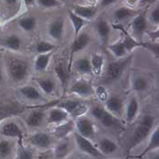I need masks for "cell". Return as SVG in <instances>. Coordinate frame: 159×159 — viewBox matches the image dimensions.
<instances>
[{
	"instance_id": "obj_1",
	"label": "cell",
	"mask_w": 159,
	"mask_h": 159,
	"mask_svg": "<svg viewBox=\"0 0 159 159\" xmlns=\"http://www.w3.org/2000/svg\"><path fill=\"white\" fill-rule=\"evenodd\" d=\"M157 121V116L153 115H146L142 117L139 124L136 125L134 130V133L131 138V142L129 145L128 153H130L133 149L142 144L147 138L151 135L153 129H155Z\"/></svg>"
},
{
	"instance_id": "obj_2",
	"label": "cell",
	"mask_w": 159,
	"mask_h": 159,
	"mask_svg": "<svg viewBox=\"0 0 159 159\" xmlns=\"http://www.w3.org/2000/svg\"><path fill=\"white\" fill-rule=\"evenodd\" d=\"M88 111L90 113L91 117L100 123L104 127L113 128V127L121 126V122L119 118L113 116L102 106H99V105L94 106Z\"/></svg>"
},
{
	"instance_id": "obj_3",
	"label": "cell",
	"mask_w": 159,
	"mask_h": 159,
	"mask_svg": "<svg viewBox=\"0 0 159 159\" xmlns=\"http://www.w3.org/2000/svg\"><path fill=\"white\" fill-rule=\"evenodd\" d=\"M7 72L12 81L21 83L29 75V65L24 59L12 57L7 64Z\"/></svg>"
},
{
	"instance_id": "obj_4",
	"label": "cell",
	"mask_w": 159,
	"mask_h": 159,
	"mask_svg": "<svg viewBox=\"0 0 159 159\" xmlns=\"http://www.w3.org/2000/svg\"><path fill=\"white\" fill-rule=\"evenodd\" d=\"M133 58V56H129L125 58H120L117 61H114L109 63L105 70L104 81L105 83H112L118 80L125 72L127 66Z\"/></svg>"
},
{
	"instance_id": "obj_5",
	"label": "cell",
	"mask_w": 159,
	"mask_h": 159,
	"mask_svg": "<svg viewBox=\"0 0 159 159\" xmlns=\"http://www.w3.org/2000/svg\"><path fill=\"white\" fill-rule=\"evenodd\" d=\"M75 131L86 137L87 139H94L97 135L98 128L97 125L94 122L92 117H89L87 116H82L75 119Z\"/></svg>"
},
{
	"instance_id": "obj_6",
	"label": "cell",
	"mask_w": 159,
	"mask_h": 159,
	"mask_svg": "<svg viewBox=\"0 0 159 159\" xmlns=\"http://www.w3.org/2000/svg\"><path fill=\"white\" fill-rule=\"evenodd\" d=\"M56 107H60L65 111H66L68 113L69 116H72L75 119H76L79 116H85L89 110L83 101L74 100V99L65 100V101H62L59 103H57Z\"/></svg>"
},
{
	"instance_id": "obj_7",
	"label": "cell",
	"mask_w": 159,
	"mask_h": 159,
	"mask_svg": "<svg viewBox=\"0 0 159 159\" xmlns=\"http://www.w3.org/2000/svg\"><path fill=\"white\" fill-rule=\"evenodd\" d=\"M74 140L77 148L82 153L96 158H102L104 157L100 153L98 147H96V145L92 142V140L87 139L86 137L79 135L76 131L74 132Z\"/></svg>"
},
{
	"instance_id": "obj_8",
	"label": "cell",
	"mask_w": 159,
	"mask_h": 159,
	"mask_svg": "<svg viewBox=\"0 0 159 159\" xmlns=\"http://www.w3.org/2000/svg\"><path fill=\"white\" fill-rule=\"evenodd\" d=\"M28 143L37 149L47 150L54 146L55 138L47 132H35L29 135Z\"/></svg>"
},
{
	"instance_id": "obj_9",
	"label": "cell",
	"mask_w": 159,
	"mask_h": 159,
	"mask_svg": "<svg viewBox=\"0 0 159 159\" xmlns=\"http://www.w3.org/2000/svg\"><path fill=\"white\" fill-rule=\"evenodd\" d=\"M0 135L7 138H17L18 144H23L24 131L15 121H7L0 127Z\"/></svg>"
},
{
	"instance_id": "obj_10",
	"label": "cell",
	"mask_w": 159,
	"mask_h": 159,
	"mask_svg": "<svg viewBox=\"0 0 159 159\" xmlns=\"http://www.w3.org/2000/svg\"><path fill=\"white\" fill-rule=\"evenodd\" d=\"M68 92L81 98H90L95 96V88L91 82L85 79H79L74 82L68 89Z\"/></svg>"
},
{
	"instance_id": "obj_11",
	"label": "cell",
	"mask_w": 159,
	"mask_h": 159,
	"mask_svg": "<svg viewBox=\"0 0 159 159\" xmlns=\"http://www.w3.org/2000/svg\"><path fill=\"white\" fill-rule=\"evenodd\" d=\"M104 107L117 118H121L125 115V106L124 100L121 97L117 95L109 96L108 98L105 101Z\"/></svg>"
},
{
	"instance_id": "obj_12",
	"label": "cell",
	"mask_w": 159,
	"mask_h": 159,
	"mask_svg": "<svg viewBox=\"0 0 159 159\" xmlns=\"http://www.w3.org/2000/svg\"><path fill=\"white\" fill-rule=\"evenodd\" d=\"M75 131V121L73 119H68L66 122L59 124L57 125H55L53 129L50 131V135H52L55 139L57 140H62L66 137H68L71 133H74Z\"/></svg>"
},
{
	"instance_id": "obj_13",
	"label": "cell",
	"mask_w": 159,
	"mask_h": 159,
	"mask_svg": "<svg viewBox=\"0 0 159 159\" xmlns=\"http://www.w3.org/2000/svg\"><path fill=\"white\" fill-rule=\"evenodd\" d=\"M69 115L66 111L62 109L60 107H54L49 108V110L47 112L46 116V122L51 125H57L59 124L66 122L69 119Z\"/></svg>"
},
{
	"instance_id": "obj_14",
	"label": "cell",
	"mask_w": 159,
	"mask_h": 159,
	"mask_svg": "<svg viewBox=\"0 0 159 159\" xmlns=\"http://www.w3.org/2000/svg\"><path fill=\"white\" fill-rule=\"evenodd\" d=\"M47 113L43 108H37L32 110L25 118V124L29 128H38L46 122Z\"/></svg>"
},
{
	"instance_id": "obj_15",
	"label": "cell",
	"mask_w": 159,
	"mask_h": 159,
	"mask_svg": "<svg viewBox=\"0 0 159 159\" xmlns=\"http://www.w3.org/2000/svg\"><path fill=\"white\" fill-rule=\"evenodd\" d=\"M131 29L133 31V35L136 38H141L144 36L147 29V20L146 13L137 14L134 17L131 23Z\"/></svg>"
},
{
	"instance_id": "obj_16",
	"label": "cell",
	"mask_w": 159,
	"mask_h": 159,
	"mask_svg": "<svg viewBox=\"0 0 159 159\" xmlns=\"http://www.w3.org/2000/svg\"><path fill=\"white\" fill-rule=\"evenodd\" d=\"M73 142L68 138L60 140L54 148V157L56 159H66L73 151Z\"/></svg>"
},
{
	"instance_id": "obj_17",
	"label": "cell",
	"mask_w": 159,
	"mask_h": 159,
	"mask_svg": "<svg viewBox=\"0 0 159 159\" xmlns=\"http://www.w3.org/2000/svg\"><path fill=\"white\" fill-rule=\"evenodd\" d=\"M69 71L70 70H69L68 66H66V64H64V63H58L54 67V72L61 84L62 88L64 90V94H66V92L67 86H68V83L70 80Z\"/></svg>"
},
{
	"instance_id": "obj_18",
	"label": "cell",
	"mask_w": 159,
	"mask_h": 159,
	"mask_svg": "<svg viewBox=\"0 0 159 159\" xmlns=\"http://www.w3.org/2000/svg\"><path fill=\"white\" fill-rule=\"evenodd\" d=\"M19 93L23 98L29 100V101H32V102L46 101V99L41 94V92L39 91V89H37V87L34 86L26 85V86H22L19 89Z\"/></svg>"
},
{
	"instance_id": "obj_19",
	"label": "cell",
	"mask_w": 159,
	"mask_h": 159,
	"mask_svg": "<svg viewBox=\"0 0 159 159\" xmlns=\"http://www.w3.org/2000/svg\"><path fill=\"white\" fill-rule=\"evenodd\" d=\"M97 147L103 156H109L116 152L118 149L117 144L108 137H101L98 142Z\"/></svg>"
},
{
	"instance_id": "obj_20",
	"label": "cell",
	"mask_w": 159,
	"mask_h": 159,
	"mask_svg": "<svg viewBox=\"0 0 159 159\" xmlns=\"http://www.w3.org/2000/svg\"><path fill=\"white\" fill-rule=\"evenodd\" d=\"M139 102L135 98H130L128 101L125 108V121L127 123L134 122L135 118L137 117V115L139 113Z\"/></svg>"
},
{
	"instance_id": "obj_21",
	"label": "cell",
	"mask_w": 159,
	"mask_h": 159,
	"mask_svg": "<svg viewBox=\"0 0 159 159\" xmlns=\"http://www.w3.org/2000/svg\"><path fill=\"white\" fill-rule=\"evenodd\" d=\"M90 36L87 33H79L76 37H75V40L71 45V58L75 53H77L89 45L90 43Z\"/></svg>"
},
{
	"instance_id": "obj_22",
	"label": "cell",
	"mask_w": 159,
	"mask_h": 159,
	"mask_svg": "<svg viewBox=\"0 0 159 159\" xmlns=\"http://www.w3.org/2000/svg\"><path fill=\"white\" fill-rule=\"evenodd\" d=\"M114 27L116 28V29H119L123 34H124V39H123L122 42L127 52H131V51H132L133 49H135V48L142 47V42L137 41L135 37H133L130 34H128L127 31L125 30V29L123 28L122 25H114Z\"/></svg>"
},
{
	"instance_id": "obj_23",
	"label": "cell",
	"mask_w": 159,
	"mask_h": 159,
	"mask_svg": "<svg viewBox=\"0 0 159 159\" xmlns=\"http://www.w3.org/2000/svg\"><path fill=\"white\" fill-rule=\"evenodd\" d=\"M159 147V129L158 127H157L156 129H154V131L151 133L150 135V139L148 141L147 147L143 150V152L136 157H135V158H142L143 157H145L147 154L150 152H154L155 150L158 149Z\"/></svg>"
},
{
	"instance_id": "obj_24",
	"label": "cell",
	"mask_w": 159,
	"mask_h": 159,
	"mask_svg": "<svg viewBox=\"0 0 159 159\" xmlns=\"http://www.w3.org/2000/svg\"><path fill=\"white\" fill-rule=\"evenodd\" d=\"M0 46L13 51H18L22 47V40L17 35H9L0 39Z\"/></svg>"
},
{
	"instance_id": "obj_25",
	"label": "cell",
	"mask_w": 159,
	"mask_h": 159,
	"mask_svg": "<svg viewBox=\"0 0 159 159\" xmlns=\"http://www.w3.org/2000/svg\"><path fill=\"white\" fill-rule=\"evenodd\" d=\"M37 86L39 87V89L46 95L51 96L55 93L57 85L54 79L50 78V77H39L36 79Z\"/></svg>"
},
{
	"instance_id": "obj_26",
	"label": "cell",
	"mask_w": 159,
	"mask_h": 159,
	"mask_svg": "<svg viewBox=\"0 0 159 159\" xmlns=\"http://www.w3.org/2000/svg\"><path fill=\"white\" fill-rule=\"evenodd\" d=\"M75 15L84 18L85 20L93 19L98 12V8L95 7H88V6H75L72 10Z\"/></svg>"
},
{
	"instance_id": "obj_27",
	"label": "cell",
	"mask_w": 159,
	"mask_h": 159,
	"mask_svg": "<svg viewBox=\"0 0 159 159\" xmlns=\"http://www.w3.org/2000/svg\"><path fill=\"white\" fill-rule=\"evenodd\" d=\"M97 31L102 43L107 45L108 43L111 34V27L108 22L105 19H99L97 22Z\"/></svg>"
},
{
	"instance_id": "obj_28",
	"label": "cell",
	"mask_w": 159,
	"mask_h": 159,
	"mask_svg": "<svg viewBox=\"0 0 159 159\" xmlns=\"http://www.w3.org/2000/svg\"><path fill=\"white\" fill-rule=\"evenodd\" d=\"M15 142L10 138L0 140V159L10 158L15 151Z\"/></svg>"
},
{
	"instance_id": "obj_29",
	"label": "cell",
	"mask_w": 159,
	"mask_h": 159,
	"mask_svg": "<svg viewBox=\"0 0 159 159\" xmlns=\"http://www.w3.org/2000/svg\"><path fill=\"white\" fill-rule=\"evenodd\" d=\"M48 34L56 40H60L64 34V20L61 18L56 19L48 26Z\"/></svg>"
},
{
	"instance_id": "obj_30",
	"label": "cell",
	"mask_w": 159,
	"mask_h": 159,
	"mask_svg": "<svg viewBox=\"0 0 159 159\" xmlns=\"http://www.w3.org/2000/svg\"><path fill=\"white\" fill-rule=\"evenodd\" d=\"M52 56H53V51L48 52V53H45V54H39L37 57V58L35 59V63H34L36 71L43 72V71L47 70Z\"/></svg>"
},
{
	"instance_id": "obj_31",
	"label": "cell",
	"mask_w": 159,
	"mask_h": 159,
	"mask_svg": "<svg viewBox=\"0 0 159 159\" xmlns=\"http://www.w3.org/2000/svg\"><path fill=\"white\" fill-rule=\"evenodd\" d=\"M104 57L103 55L99 53H93L90 58V63L92 66V73L100 75L103 71V66H104Z\"/></svg>"
},
{
	"instance_id": "obj_32",
	"label": "cell",
	"mask_w": 159,
	"mask_h": 159,
	"mask_svg": "<svg viewBox=\"0 0 159 159\" xmlns=\"http://www.w3.org/2000/svg\"><path fill=\"white\" fill-rule=\"evenodd\" d=\"M75 68L77 73L81 75H90L92 74V66L90 63V58L88 57H81L75 62Z\"/></svg>"
},
{
	"instance_id": "obj_33",
	"label": "cell",
	"mask_w": 159,
	"mask_h": 159,
	"mask_svg": "<svg viewBox=\"0 0 159 159\" xmlns=\"http://www.w3.org/2000/svg\"><path fill=\"white\" fill-rule=\"evenodd\" d=\"M68 18L72 24L74 32H75V37L80 33L81 29L86 25V20L84 18L78 16L77 15H75L72 10H68Z\"/></svg>"
},
{
	"instance_id": "obj_34",
	"label": "cell",
	"mask_w": 159,
	"mask_h": 159,
	"mask_svg": "<svg viewBox=\"0 0 159 159\" xmlns=\"http://www.w3.org/2000/svg\"><path fill=\"white\" fill-rule=\"evenodd\" d=\"M134 15H136V12L135 10H133L129 7H121L114 12V18L116 22L117 21L120 22V21H124V20L133 16Z\"/></svg>"
},
{
	"instance_id": "obj_35",
	"label": "cell",
	"mask_w": 159,
	"mask_h": 159,
	"mask_svg": "<svg viewBox=\"0 0 159 159\" xmlns=\"http://www.w3.org/2000/svg\"><path fill=\"white\" fill-rule=\"evenodd\" d=\"M108 49L114 55V57H116V58H119V59L125 57L126 56V53H127L122 41H118V42H116L114 44H111L108 46Z\"/></svg>"
},
{
	"instance_id": "obj_36",
	"label": "cell",
	"mask_w": 159,
	"mask_h": 159,
	"mask_svg": "<svg viewBox=\"0 0 159 159\" xmlns=\"http://www.w3.org/2000/svg\"><path fill=\"white\" fill-rule=\"evenodd\" d=\"M18 25L24 31H32L37 26V19L33 16H27L18 21Z\"/></svg>"
},
{
	"instance_id": "obj_37",
	"label": "cell",
	"mask_w": 159,
	"mask_h": 159,
	"mask_svg": "<svg viewBox=\"0 0 159 159\" xmlns=\"http://www.w3.org/2000/svg\"><path fill=\"white\" fill-rule=\"evenodd\" d=\"M148 87V81L145 76L136 75L132 80V88L136 92L146 91Z\"/></svg>"
},
{
	"instance_id": "obj_38",
	"label": "cell",
	"mask_w": 159,
	"mask_h": 159,
	"mask_svg": "<svg viewBox=\"0 0 159 159\" xmlns=\"http://www.w3.org/2000/svg\"><path fill=\"white\" fill-rule=\"evenodd\" d=\"M15 159H35V156L30 148L24 147L23 144H18V149Z\"/></svg>"
},
{
	"instance_id": "obj_39",
	"label": "cell",
	"mask_w": 159,
	"mask_h": 159,
	"mask_svg": "<svg viewBox=\"0 0 159 159\" xmlns=\"http://www.w3.org/2000/svg\"><path fill=\"white\" fill-rule=\"evenodd\" d=\"M57 48V46L48 42V41H39L36 46V51L38 54H45L52 52Z\"/></svg>"
},
{
	"instance_id": "obj_40",
	"label": "cell",
	"mask_w": 159,
	"mask_h": 159,
	"mask_svg": "<svg viewBox=\"0 0 159 159\" xmlns=\"http://www.w3.org/2000/svg\"><path fill=\"white\" fill-rule=\"evenodd\" d=\"M142 48H147V50H149L150 52H152L157 57H158L159 56V45L158 43H156L155 41L149 43H143L142 42Z\"/></svg>"
},
{
	"instance_id": "obj_41",
	"label": "cell",
	"mask_w": 159,
	"mask_h": 159,
	"mask_svg": "<svg viewBox=\"0 0 159 159\" xmlns=\"http://www.w3.org/2000/svg\"><path fill=\"white\" fill-rule=\"evenodd\" d=\"M38 5L43 8H51L60 6L59 0H37Z\"/></svg>"
},
{
	"instance_id": "obj_42",
	"label": "cell",
	"mask_w": 159,
	"mask_h": 159,
	"mask_svg": "<svg viewBox=\"0 0 159 159\" xmlns=\"http://www.w3.org/2000/svg\"><path fill=\"white\" fill-rule=\"evenodd\" d=\"M95 95L98 96V98H99V100H101L102 102L106 101L107 98H108V93L107 91L106 90V88L104 86H98L97 88H95Z\"/></svg>"
},
{
	"instance_id": "obj_43",
	"label": "cell",
	"mask_w": 159,
	"mask_h": 159,
	"mask_svg": "<svg viewBox=\"0 0 159 159\" xmlns=\"http://www.w3.org/2000/svg\"><path fill=\"white\" fill-rule=\"evenodd\" d=\"M150 20L153 24L158 25L159 24V7H157L150 14Z\"/></svg>"
},
{
	"instance_id": "obj_44",
	"label": "cell",
	"mask_w": 159,
	"mask_h": 159,
	"mask_svg": "<svg viewBox=\"0 0 159 159\" xmlns=\"http://www.w3.org/2000/svg\"><path fill=\"white\" fill-rule=\"evenodd\" d=\"M117 0H101L100 1V6L103 7H108L112 4H114L115 2H116Z\"/></svg>"
},
{
	"instance_id": "obj_45",
	"label": "cell",
	"mask_w": 159,
	"mask_h": 159,
	"mask_svg": "<svg viewBox=\"0 0 159 159\" xmlns=\"http://www.w3.org/2000/svg\"><path fill=\"white\" fill-rule=\"evenodd\" d=\"M25 3V5L26 6V7H29V6H32L34 3H35V1L36 0H23Z\"/></svg>"
},
{
	"instance_id": "obj_46",
	"label": "cell",
	"mask_w": 159,
	"mask_h": 159,
	"mask_svg": "<svg viewBox=\"0 0 159 159\" xmlns=\"http://www.w3.org/2000/svg\"><path fill=\"white\" fill-rule=\"evenodd\" d=\"M150 37H151V38L153 39V41L155 40V38H158V30H157V31H156V33H152V34H150Z\"/></svg>"
},
{
	"instance_id": "obj_47",
	"label": "cell",
	"mask_w": 159,
	"mask_h": 159,
	"mask_svg": "<svg viewBox=\"0 0 159 159\" xmlns=\"http://www.w3.org/2000/svg\"><path fill=\"white\" fill-rule=\"evenodd\" d=\"M5 2H6L7 5L13 6V5H16V3L17 2V0H5Z\"/></svg>"
},
{
	"instance_id": "obj_48",
	"label": "cell",
	"mask_w": 159,
	"mask_h": 159,
	"mask_svg": "<svg viewBox=\"0 0 159 159\" xmlns=\"http://www.w3.org/2000/svg\"><path fill=\"white\" fill-rule=\"evenodd\" d=\"M149 159H159V154L157 153V152L153 153V154H152V156L150 157V158Z\"/></svg>"
},
{
	"instance_id": "obj_49",
	"label": "cell",
	"mask_w": 159,
	"mask_h": 159,
	"mask_svg": "<svg viewBox=\"0 0 159 159\" xmlns=\"http://www.w3.org/2000/svg\"><path fill=\"white\" fill-rule=\"evenodd\" d=\"M6 116H7V115H4V114H1V113H0V122H1Z\"/></svg>"
},
{
	"instance_id": "obj_50",
	"label": "cell",
	"mask_w": 159,
	"mask_h": 159,
	"mask_svg": "<svg viewBox=\"0 0 159 159\" xmlns=\"http://www.w3.org/2000/svg\"><path fill=\"white\" fill-rule=\"evenodd\" d=\"M157 0H143V2H145V3H154Z\"/></svg>"
},
{
	"instance_id": "obj_51",
	"label": "cell",
	"mask_w": 159,
	"mask_h": 159,
	"mask_svg": "<svg viewBox=\"0 0 159 159\" xmlns=\"http://www.w3.org/2000/svg\"><path fill=\"white\" fill-rule=\"evenodd\" d=\"M3 80V72H2V69L0 67V82Z\"/></svg>"
},
{
	"instance_id": "obj_52",
	"label": "cell",
	"mask_w": 159,
	"mask_h": 159,
	"mask_svg": "<svg viewBox=\"0 0 159 159\" xmlns=\"http://www.w3.org/2000/svg\"><path fill=\"white\" fill-rule=\"evenodd\" d=\"M39 159H49V157H48V156L45 155V156H42V157H40V158Z\"/></svg>"
},
{
	"instance_id": "obj_53",
	"label": "cell",
	"mask_w": 159,
	"mask_h": 159,
	"mask_svg": "<svg viewBox=\"0 0 159 159\" xmlns=\"http://www.w3.org/2000/svg\"><path fill=\"white\" fill-rule=\"evenodd\" d=\"M75 159H90L89 157H77V158Z\"/></svg>"
},
{
	"instance_id": "obj_54",
	"label": "cell",
	"mask_w": 159,
	"mask_h": 159,
	"mask_svg": "<svg viewBox=\"0 0 159 159\" xmlns=\"http://www.w3.org/2000/svg\"><path fill=\"white\" fill-rule=\"evenodd\" d=\"M110 159H121V158H110Z\"/></svg>"
}]
</instances>
